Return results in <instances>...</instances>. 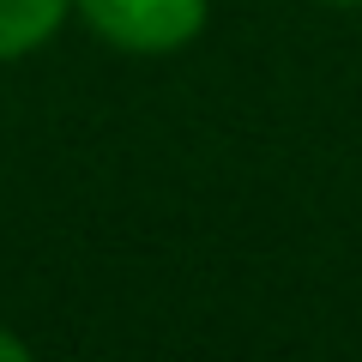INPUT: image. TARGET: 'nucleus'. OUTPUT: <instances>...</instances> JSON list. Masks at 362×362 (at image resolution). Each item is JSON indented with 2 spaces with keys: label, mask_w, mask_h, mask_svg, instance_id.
I'll return each instance as SVG.
<instances>
[{
  "label": "nucleus",
  "mask_w": 362,
  "mask_h": 362,
  "mask_svg": "<svg viewBox=\"0 0 362 362\" xmlns=\"http://www.w3.org/2000/svg\"><path fill=\"white\" fill-rule=\"evenodd\" d=\"M73 25H85V37L115 54L163 61L206 37L211 0H73Z\"/></svg>",
  "instance_id": "f257e3e1"
},
{
  "label": "nucleus",
  "mask_w": 362,
  "mask_h": 362,
  "mask_svg": "<svg viewBox=\"0 0 362 362\" xmlns=\"http://www.w3.org/2000/svg\"><path fill=\"white\" fill-rule=\"evenodd\" d=\"M73 25V0H0V66L42 54Z\"/></svg>",
  "instance_id": "f03ea898"
},
{
  "label": "nucleus",
  "mask_w": 362,
  "mask_h": 362,
  "mask_svg": "<svg viewBox=\"0 0 362 362\" xmlns=\"http://www.w3.org/2000/svg\"><path fill=\"white\" fill-rule=\"evenodd\" d=\"M25 356H30V338L0 320V362H25Z\"/></svg>",
  "instance_id": "7ed1b4c3"
},
{
  "label": "nucleus",
  "mask_w": 362,
  "mask_h": 362,
  "mask_svg": "<svg viewBox=\"0 0 362 362\" xmlns=\"http://www.w3.org/2000/svg\"><path fill=\"white\" fill-rule=\"evenodd\" d=\"M320 6H344V13H356V6H362V0H320Z\"/></svg>",
  "instance_id": "20e7f679"
}]
</instances>
